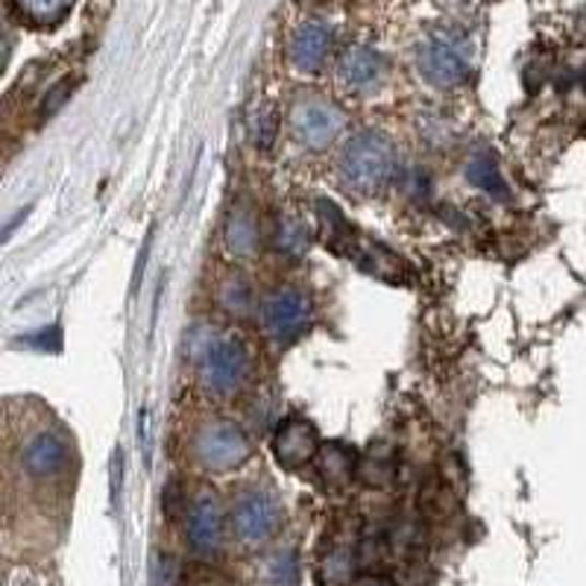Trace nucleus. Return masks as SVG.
<instances>
[{
	"instance_id": "obj_1",
	"label": "nucleus",
	"mask_w": 586,
	"mask_h": 586,
	"mask_svg": "<svg viewBox=\"0 0 586 586\" xmlns=\"http://www.w3.org/2000/svg\"><path fill=\"white\" fill-rule=\"evenodd\" d=\"M188 352L200 363L205 391L215 396H232L250 379L252 358L247 346L235 337L217 335L212 326H196L188 335Z\"/></svg>"
},
{
	"instance_id": "obj_2",
	"label": "nucleus",
	"mask_w": 586,
	"mask_h": 586,
	"mask_svg": "<svg viewBox=\"0 0 586 586\" xmlns=\"http://www.w3.org/2000/svg\"><path fill=\"white\" fill-rule=\"evenodd\" d=\"M393 168H396L393 141L382 132H358L340 150V177L346 186L363 194L379 191L393 177Z\"/></svg>"
},
{
	"instance_id": "obj_3",
	"label": "nucleus",
	"mask_w": 586,
	"mask_h": 586,
	"mask_svg": "<svg viewBox=\"0 0 586 586\" xmlns=\"http://www.w3.org/2000/svg\"><path fill=\"white\" fill-rule=\"evenodd\" d=\"M71 443L62 431L38 429L21 446V473L38 485H53L71 469Z\"/></svg>"
},
{
	"instance_id": "obj_4",
	"label": "nucleus",
	"mask_w": 586,
	"mask_h": 586,
	"mask_svg": "<svg viewBox=\"0 0 586 586\" xmlns=\"http://www.w3.org/2000/svg\"><path fill=\"white\" fill-rule=\"evenodd\" d=\"M194 457L203 469L229 473L250 457V440L232 422H208L194 434Z\"/></svg>"
},
{
	"instance_id": "obj_5",
	"label": "nucleus",
	"mask_w": 586,
	"mask_h": 586,
	"mask_svg": "<svg viewBox=\"0 0 586 586\" xmlns=\"http://www.w3.org/2000/svg\"><path fill=\"white\" fill-rule=\"evenodd\" d=\"M308 323H311V302L306 299V294H299L294 288L276 290L261 306L264 335L282 346L294 344L297 337H302Z\"/></svg>"
},
{
	"instance_id": "obj_6",
	"label": "nucleus",
	"mask_w": 586,
	"mask_h": 586,
	"mask_svg": "<svg viewBox=\"0 0 586 586\" xmlns=\"http://www.w3.org/2000/svg\"><path fill=\"white\" fill-rule=\"evenodd\" d=\"M419 68H422L426 80L440 88L461 85L469 76L466 45L455 36H431L419 50Z\"/></svg>"
},
{
	"instance_id": "obj_7",
	"label": "nucleus",
	"mask_w": 586,
	"mask_h": 586,
	"mask_svg": "<svg viewBox=\"0 0 586 586\" xmlns=\"http://www.w3.org/2000/svg\"><path fill=\"white\" fill-rule=\"evenodd\" d=\"M282 525V507L276 499L267 493H243L235 502L232 511V528L235 537L247 546H259L267 542L279 530Z\"/></svg>"
},
{
	"instance_id": "obj_8",
	"label": "nucleus",
	"mask_w": 586,
	"mask_h": 586,
	"mask_svg": "<svg viewBox=\"0 0 586 586\" xmlns=\"http://www.w3.org/2000/svg\"><path fill=\"white\" fill-rule=\"evenodd\" d=\"M290 127L299 144L308 150H323L344 130V112L328 100H302L290 115Z\"/></svg>"
},
{
	"instance_id": "obj_9",
	"label": "nucleus",
	"mask_w": 586,
	"mask_h": 586,
	"mask_svg": "<svg viewBox=\"0 0 586 586\" xmlns=\"http://www.w3.org/2000/svg\"><path fill=\"white\" fill-rule=\"evenodd\" d=\"M226 534L224 504L215 493L196 495L188 511V542L196 554H215Z\"/></svg>"
},
{
	"instance_id": "obj_10",
	"label": "nucleus",
	"mask_w": 586,
	"mask_h": 586,
	"mask_svg": "<svg viewBox=\"0 0 586 586\" xmlns=\"http://www.w3.org/2000/svg\"><path fill=\"white\" fill-rule=\"evenodd\" d=\"M273 452L285 469H299L308 461H314L320 452V438L311 422L306 419H288L273 440Z\"/></svg>"
},
{
	"instance_id": "obj_11",
	"label": "nucleus",
	"mask_w": 586,
	"mask_h": 586,
	"mask_svg": "<svg viewBox=\"0 0 586 586\" xmlns=\"http://www.w3.org/2000/svg\"><path fill=\"white\" fill-rule=\"evenodd\" d=\"M332 45H335L332 27L320 24V21L302 24V27L294 33V38H290V62H294L299 71L314 74V71L323 68L328 53H332Z\"/></svg>"
},
{
	"instance_id": "obj_12",
	"label": "nucleus",
	"mask_w": 586,
	"mask_h": 586,
	"mask_svg": "<svg viewBox=\"0 0 586 586\" xmlns=\"http://www.w3.org/2000/svg\"><path fill=\"white\" fill-rule=\"evenodd\" d=\"M340 76L352 88H370L382 76V57L372 53L370 47H349L344 57H340Z\"/></svg>"
},
{
	"instance_id": "obj_13",
	"label": "nucleus",
	"mask_w": 586,
	"mask_h": 586,
	"mask_svg": "<svg viewBox=\"0 0 586 586\" xmlns=\"http://www.w3.org/2000/svg\"><path fill=\"white\" fill-rule=\"evenodd\" d=\"M224 241L226 250L238 255V259L255 252V247H259V224H255V215L247 205H235L232 208V215L226 220Z\"/></svg>"
},
{
	"instance_id": "obj_14",
	"label": "nucleus",
	"mask_w": 586,
	"mask_h": 586,
	"mask_svg": "<svg viewBox=\"0 0 586 586\" xmlns=\"http://www.w3.org/2000/svg\"><path fill=\"white\" fill-rule=\"evenodd\" d=\"M15 7L24 19L33 24H57L74 7V0H15Z\"/></svg>"
},
{
	"instance_id": "obj_15",
	"label": "nucleus",
	"mask_w": 586,
	"mask_h": 586,
	"mask_svg": "<svg viewBox=\"0 0 586 586\" xmlns=\"http://www.w3.org/2000/svg\"><path fill=\"white\" fill-rule=\"evenodd\" d=\"M466 179H469L473 186L490 191V194H499V196L507 194V188H504V182H502V174H499L495 162L487 156V153H478V156L466 165Z\"/></svg>"
},
{
	"instance_id": "obj_16",
	"label": "nucleus",
	"mask_w": 586,
	"mask_h": 586,
	"mask_svg": "<svg viewBox=\"0 0 586 586\" xmlns=\"http://www.w3.org/2000/svg\"><path fill=\"white\" fill-rule=\"evenodd\" d=\"M267 586H299V560L297 551H276L271 560H267Z\"/></svg>"
},
{
	"instance_id": "obj_17",
	"label": "nucleus",
	"mask_w": 586,
	"mask_h": 586,
	"mask_svg": "<svg viewBox=\"0 0 586 586\" xmlns=\"http://www.w3.org/2000/svg\"><path fill=\"white\" fill-rule=\"evenodd\" d=\"M308 226L297 217H285L279 224V232H276V250L285 252V255H302L308 250Z\"/></svg>"
},
{
	"instance_id": "obj_18",
	"label": "nucleus",
	"mask_w": 586,
	"mask_h": 586,
	"mask_svg": "<svg viewBox=\"0 0 586 586\" xmlns=\"http://www.w3.org/2000/svg\"><path fill=\"white\" fill-rule=\"evenodd\" d=\"M220 302H224L226 311H232V314H247L252 308L250 285L243 279L226 282L224 288H220Z\"/></svg>"
},
{
	"instance_id": "obj_19",
	"label": "nucleus",
	"mask_w": 586,
	"mask_h": 586,
	"mask_svg": "<svg viewBox=\"0 0 586 586\" xmlns=\"http://www.w3.org/2000/svg\"><path fill=\"white\" fill-rule=\"evenodd\" d=\"M323 473H326V478H346V475H352V457L346 455L344 449H326L323 452Z\"/></svg>"
}]
</instances>
